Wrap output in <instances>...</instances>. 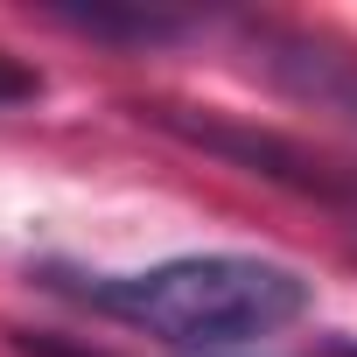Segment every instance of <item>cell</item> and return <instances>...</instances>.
<instances>
[{
  "label": "cell",
  "mask_w": 357,
  "mask_h": 357,
  "mask_svg": "<svg viewBox=\"0 0 357 357\" xmlns=\"http://www.w3.org/2000/svg\"><path fill=\"white\" fill-rule=\"evenodd\" d=\"M29 280H43L50 294H63L105 322L147 329L154 343L183 350V357L280 336L315 308V280L280 259H259V252H183V259H161L140 273H77L63 259H43V266H29Z\"/></svg>",
  "instance_id": "6da1fadb"
},
{
  "label": "cell",
  "mask_w": 357,
  "mask_h": 357,
  "mask_svg": "<svg viewBox=\"0 0 357 357\" xmlns=\"http://www.w3.org/2000/svg\"><path fill=\"white\" fill-rule=\"evenodd\" d=\"M140 126L168 133L175 147H197L252 183H273L343 225H357V154H329L301 133H280V126H259V119H238V112H218V105H183V98H133L126 105Z\"/></svg>",
  "instance_id": "7a4b0ae2"
},
{
  "label": "cell",
  "mask_w": 357,
  "mask_h": 357,
  "mask_svg": "<svg viewBox=\"0 0 357 357\" xmlns=\"http://www.w3.org/2000/svg\"><path fill=\"white\" fill-rule=\"evenodd\" d=\"M245 36L266 56V70H273L280 91H294V98H308L322 112L357 119V56H343V50L301 36V29H280V22H245Z\"/></svg>",
  "instance_id": "3957f363"
},
{
  "label": "cell",
  "mask_w": 357,
  "mask_h": 357,
  "mask_svg": "<svg viewBox=\"0 0 357 357\" xmlns=\"http://www.w3.org/2000/svg\"><path fill=\"white\" fill-rule=\"evenodd\" d=\"M43 22L70 29V36H91V43H119V50H161V43H183L197 22L190 15H168V8H112V0H50Z\"/></svg>",
  "instance_id": "277c9868"
},
{
  "label": "cell",
  "mask_w": 357,
  "mask_h": 357,
  "mask_svg": "<svg viewBox=\"0 0 357 357\" xmlns=\"http://www.w3.org/2000/svg\"><path fill=\"white\" fill-rule=\"evenodd\" d=\"M29 98H43V70L0 50V105H29Z\"/></svg>",
  "instance_id": "5b68a950"
},
{
  "label": "cell",
  "mask_w": 357,
  "mask_h": 357,
  "mask_svg": "<svg viewBox=\"0 0 357 357\" xmlns=\"http://www.w3.org/2000/svg\"><path fill=\"white\" fill-rule=\"evenodd\" d=\"M8 336H15V350H22V357H105V350L63 343V336H50V329H8Z\"/></svg>",
  "instance_id": "8992f818"
},
{
  "label": "cell",
  "mask_w": 357,
  "mask_h": 357,
  "mask_svg": "<svg viewBox=\"0 0 357 357\" xmlns=\"http://www.w3.org/2000/svg\"><path fill=\"white\" fill-rule=\"evenodd\" d=\"M315 357H357V336H322Z\"/></svg>",
  "instance_id": "52a82bcc"
}]
</instances>
